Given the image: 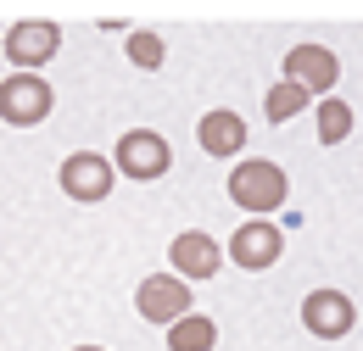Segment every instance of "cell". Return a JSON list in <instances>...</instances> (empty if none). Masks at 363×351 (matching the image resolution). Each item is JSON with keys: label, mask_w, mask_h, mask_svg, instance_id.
<instances>
[{"label": "cell", "mask_w": 363, "mask_h": 351, "mask_svg": "<svg viewBox=\"0 0 363 351\" xmlns=\"http://www.w3.org/2000/svg\"><path fill=\"white\" fill-rule=\"evenodd\" d=\"M123 50H129V62H135V67H162V56H168L162 40H157V34H145V28H135V34L123 40Z\"/></svg>", "instance_id": "obj_15"}, {"label": "cell", "mask_w": 363, "mask_h": 351, "mask_svg": "<svg viewBox=\"0 0 363 351\" xmlns=\"http://www.w3.org/2000/svg\"><path fill=\"white\" fill-rule=\"evenodd\" d=\"M168 168H174V151H168V139L157 129H129L118 139V173L151 184V178H162Z\"/></svg>", "instance_id": "obj_4"}, {"label": "cell", "mask_w": 363, "mask_h": 351, "mask_svg": "<svg viewBox=\"0 0 363 351\" xmlns=\"http://www.w3.org/2000/svg\"><path fill=\"white\" fill-rule=\"evenodd\" d=\"M135 307H140L145 323H168V329H174L196 301H190V284H184L179 273H151V279H140Z\"/></svg>", "instance_id": "obj_3"}, {"label": "cell", "mask_w": 363, "mask_h": 351, "mask_svg": "<svg viewBox=\"0 0 363 351\" xmlns=\"http://www.w3.org/2000/svg\"><path fill=\"white\" fill-rule=\"evenodd\" d=\"M285 79L302 84L308 95H324V89L341 79V62H335V50H324V45H291V50H285Z\"/></svg>", "instance_id": "obj_8"}, {"label": "cell", "mask_w": 363, "mask_h": 351, "mask_svg": "<svg viewBox=\"0 0 363 351\" xmlns=\"http://www.w3.org/2000/svg\"><path fill=\"white\" fill-rule=\"evenodd\" d=\"M112 162L106 156H95V151H73L67 162H62V173H56V184H62V195H73V201H106L112 195Z\"/></svg>", "instance_id": "obj_5"}, {"label": "cell", "mask_w": 363, "mask_h": 351, "mask_svg": "<svg viewBox=\"0 0 363 351\" xmlns=\"http://www.w3.org/2000/svg\"><path fill=\"white\" fill-rule=\"evenodd\" d=\"M168 263H174V273L190 284V279H213V273L224 267V251H218V240H213V234L190 229V234H179V240L168 246Z\"/></svg>", "instance_id": "obj_9"}, {"label": "cell", "mask_w": 363, "mask_h": 351, "mask_svg": "<svg viewBox=\"0 0 363 351\" xmlns=\"http://www.w3.org/2000/svg\"><path fill=\"white\" fill-rule=\"evenodd\" d=\"M308 100H313L308 89L285 79V84H274V89H269V100H263V112H269V123H285V117H296V112H302Z\"/></svg>", "instance_id": "obj_13"}, {"label": "cell", "mask_w": 363, "mask_h": 351, "mask_svg": "<svg viewBox=\"0 0 363 351\" xmlns=\"http://www.w3.org/2000/svg\"><path fill=\"white\" fill-rule=\"evenodd\" d=\"M196 139H201L207 156H235V151L246 145V123H240L235 112H207L201 129H196Z\"/></svg>", "instance_id": "obj_11"}, {"label": "cell", "mask_w": 363, "mask_h": 351, "mask_svg": "<svg viewBox=\"0 0 363 351\" xmlns=\"http://www.w3.org/2000/svg\"><path fill=\"white\" fill-rule=\"evenodd\" d=\"M347 134H352V106L347 100H324L318 106V139L324 145H341Z\"/></svg>", "instance_id": "obj_14"}, {"label": "cell", "mask_w": 363, "mask_h": 351, "mask_svg": "<svg viewBox=\"0 0 363 351\" xmlns=\"http://www.w3.org/2000/svg\"><path fill=\"white\" fill-rule=\"evenodd\" d=\"M279 251H285V240H279V229H274V223H263V218L240 223V229L229 234V263L246 267V273L274 267V263H279Z\"/></svg>", "instance_id": "obj_6"}, {"label": "cell", "mask_w": 363, "mask_h": 351, "mask_svg": "<svg viewBox=\"0 0 363 351\" xmlns=\"http://www.w3.org/2000/svg\"><path fill=\"white\" fill-rule=\"evenodd\" d=\"M79 351H101V346H79Z\"/></svg>", "instance_id": "obj_16"}, {"label": "cell", "mask_w": 363, "mask_h": 351, "mask_svg": "<svg viewBox=\"0 0 363 351\" xmlns=\"http://www.w3.org/2000/svg\"><path fill=\"white\" fill-rule=\"evenodd\" d=\"M302 323L313 329L318 340H341V335L358 323V307H352L341 290H313V296L302 301Z\"/></svg>", "instance_id": "obj_10"}, {"label": "cell", "mask_w": 363, "mask_h": 351, "mask_svg": "<svg viewBox=\"0 0 363 351\" xmlns=\"http://www.w3.org/2000/svg\"><path fill=\"white\" fill-rule=\"evenodd\" d=\"M50 106H56V95L40 73H11L6 84H0V117L11 123V129H34V123H45Z\"/></svg>", "instance_id": "obj_1"}, {"label": "cell", "mask_w": 363, "mask_h": 351, "mask_svg": "<svg viewBox=\"0 0 363 351\" xmlns=\"http://www.w3.org/2000/svg\"><path fill=\"white\" fill-rule=\"evenodd\" d=\"M56 50H62V28H56V23H17V28L6 34V62H11L17 73L45 67Z\"/></svg>", "instance_id": "obj_7"}, {"label": "cell", "mask_w": 363, "mask_h": 351, "mask_svg": "<svg viewBox=\"0 0 363 351\" xmlns=\"http://www.w3.org/2000/svg\"><path fill=\"white\" fill-rule=\"evenodd\" d=\"M229 201H235L240 212H274V207L285 201V173H279L274 162H240V168L229 173Z\"/></svg>", "instance_id": "obj_2"}, {"label": "cell", "mask_w": 363, "mask_h": 351, "mask_svg": "<svg viewBox=\"0 0 363 351\" xmlns=\"http://www.w3.org/2000/svg\"><path fill=\"white\" fill-rule=\"evenodd\" d=\"M213 346H218V323L201 318V312H184L168 329V351H213Z\"/></svg>", "instance_id": "obj_12"}]
</instances>
